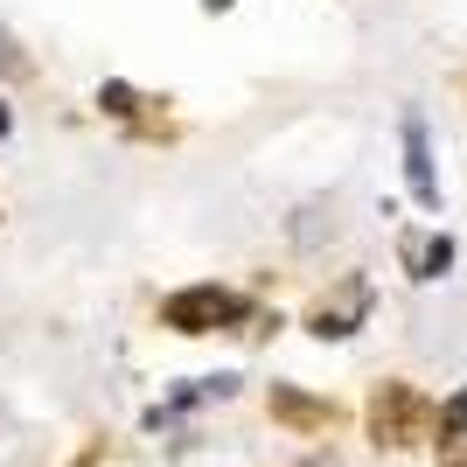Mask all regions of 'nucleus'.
<instances>
[{"mask_svg": "<svg viewBox=\"0 0 467 467\" xmlns=\"http://www.w3.org/2000/svg\"><path fill=\"white\" fill-rule=\"evenodd\" d=\"M244 321H252V300L237 286H216V279H195V286L161 300V328L175 335H216V328H244Z\"/></svg>", "mask_w": 467, "mask_h": 467, "instance_id": "nucleus-1", "label": "nucleus"}, {"mask_svg": "<svg viewBox=\"0 0 467 467\" xmlns=\"http://www.w3.org/2000/svg\"><path fill=\"white\" fill-rule=\"evenodd\" d=\"M426 419H432V405H426L411 384H377V398H370V432H377V447H411V440L426 432Z\"/></svg>", "mask_w": 467, "mask_h": 467, "instance_id": "nucleus-2", "label": "nucleus"}, {"mask_svg": "<svg viewBox=\"0 0 467 467\" xmlns=\"http://www.w3.org/2000/svg\"><path fill=\"white\" fill-rule=\"evenodd\" d=\"M370 307H377V293H370V279L356 273V279H342L335 293H321V300H314L307 335H314V342H342V335H356L363 321H370Z\"/></svg>", "mask_w": 467, "mask_h": 467, "instance_id": "nucleus-3", "label": "nucleus"}, {"mask_svg": "<svg viewBox=\"0 0 467 467\" xmlns=\"http://www.w3.org/2000/svg\"><path fill=\"white\" fill-rule=\"evenodd\" d=\"M98 112L105 119H119L133 140H168V119H161V98H147V91H133L126 78H105L98 84Z\"/></svg>", "mask_w": 467, "mask_h": 467, "instance_id": "nucleus-4", "label": "nucleus"}, {"mask_svg": "<svg viewBox=\"0 0 467 467\" xmlns=\"http://www.w3.org/2000/svg\"><path fill=\"white\" fill-rule=\"evenodd\" d=\"M398 140H405V182H411V202L419 210H440V175H432V140H426V119L405 105L398 119Z\"/></svg>", "mask_w": 467, "mask_h": 467, "instance_id": "nucleus-5", "label": "nucleus"}, {"mask_svg": "<svg viewBox=\"0 0 467 467\" xmlns=\"http://www.w3.org/2000/svg\"><path fill=\"white\" fill-rule=\"evenodd\" d=\"M231 390H237V377H231V370H216V377H189V384H182L175 398H161V405L147 411V426L161 432V426H175V419H182L189 405H210V398H231Z\"/></svg>", "mask_w": 467, "mask_h": 467, "instance_id": "nucleus-6", "label": "nucleus"}, {"mask_svg": "<svg viewBox=\"0 0 467 467\" xmlns=\"http://www.w3.org/2000/svg\"><path fill=\"white\" fill-rule=\"evenodd\" d=\"M398 258H405V273H411V279H447V265H453V237H447V231L405 237V244H398Z\"/></svg>", "mask_w": 467, "mask_h": 467, "instance_id": "nucleus-7", "label": "nucleus"}, {"mask_svg": "<svg viewBox=\"0 0 467 467\" xmlns=\"http://www.w3.org/2000/svg\"><path fill=\"white\" fill-rule=\"evenodd\" d=\"M273 419L279 426H300V432H321V426H335V405H321V398H307L293 384H273Z\"/></svg>", "mask_w": 467, "mask_h": 467, "instance_id": "nucleus-8", "label": "nucleus"}, {"mask_svg": "<svg viewBox=\"0 0 467 467\" xmlns=\"http://www.w3.org/2000/svg\"><path fill=\"white\" fill-rule=\"evenodd\" d=\"M432 432H440L432 447H440V453H447L453 467H461V461H467V390H453L447 405L432 411Z\"/></svg>", "mask_w": 467, "mask_h": 467, "instance_id": "nucleus-9", "label": "nucleus"}, {"mask_svg": "<svg viewBox=\"0 0 467 467\" xmlns=\"http://www.w3.org/2000/svg\"><path fill=\"white\" fill-rule=\"evenodd\" d=\"M0 78H28V57H21V42L0 28Z\"/></svg>", "mask_w": 467, "mask_h": 467, "instance_id": "nucleus-10", "label": "nucleus"}, {"mask_svg": "<svg viewBox=\"0 0 467 467\" xmlns=\"http://www.w3.org/2000/svg\"><path fill=\"white\" fill-rule=\"evenodd\" d=\"M15 133V105H0V140Z\"/></svg>", "mask_w": 467, "mask_h": 467, "instance_id": "nucleus-11", "label": "nucleus"}, {"mask_svg": "<svg viewBox=\"0 0 467 467\" xmlns=\"http://www.w3.org/2000/svg\"><path fill=\"white\" fill-rule=\"evenodd\" d=\"M237 0H202V15H231Z\"/></svg>", "mask_w": 467, "mask_h": 467, "instance_id": "nucleus-12", "label": "nucleus"}, {"mask_svg": "<svg viewBox=\"0 0 467 467\" xmlns=\"http://www.w3.org/2000/svg\"><path fill=\"white\" fill-rule=\"evenodd\" d=\"M300 467H335V461H328V453H314V461H300Z\"/></svg>", "mask_w": 467, "mask_h": 467, "instance_id": "nucleus-13", "label": "nucleus"}, {"mask_svg": "<svg viewBox=\"0 0 467 467\" xmlns=\"http://www.w3.org/2000/svg\"><path fill=\"white\" fill-rule=\"evenodd\" d=\"M70 467H98V453H84V461H70Z\"/></svg>", "mask_w": 467, "mask_h": 467, "instance_id": "nucleus-14", "label": "nucleus"}]
</instances>
